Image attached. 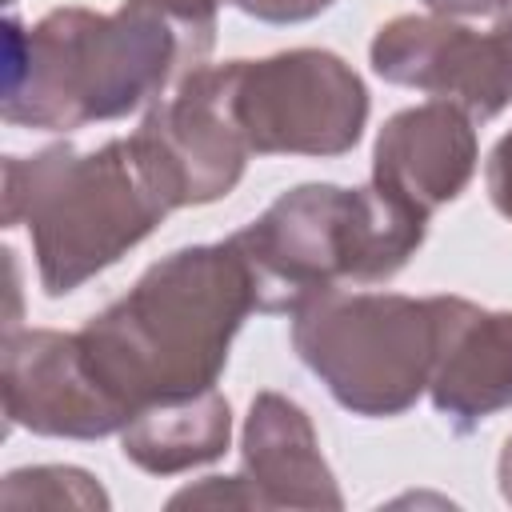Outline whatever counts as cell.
Masks as SVG:
<instances>
[{
	"mask_svg": "<svg viewBox=\"0 0 512 512\" xmlns=\"http://www.w3.org/2000/svg\"><path fill=\"white\" fill-rule=\"evenodd\" d=\"M228 440L232 408L216 388H208L200 396L136 412L120 432V452L148 476H176L224 456Z\"/></svg>",
	"mask_w": 512,
	"mask_h": 512,
	"instance_id": "cell-13",
	"label": "cell"
},
{
	"mask_svg": "<svg viewBox=\"0 0 512 512\" xmlns=\"http://www.w3.org/2000/svg\"><path fill=\"white\" fill-rule=\"evenodd\" d=\"M492 36L512 52V0H508V8L496 16V24H492Z\"/></svg>",
	"mask_w": 512,
	"mask_h": 512,
	"instance_id": "cell-20",
	"label": "cell"
},
{
	"mask_svg": "<svg viewBox=\"0 0 512 512\" xmlns=\"http://www.w3.org/2000/svg\"><path fill=\"white\" fill-rule=\"evenodd\" d=\"M0 396L8 428H28L36 436L100 440L124 432L128 424V412L88 368L76 332L8 328L0 356Z\"/></svg>",
	"mask_w": 512,
	"mask_h": 512,
	"instance_id": "cell-9",
	"label": "cell"
},
{
	"mask_svg": "<svg viewBox=\"0 0 512 512\" xmlns=\"http://www.w3.org/2000/svg\"><path fill=\"white\" fill-rule=\"evenodd\" d=\"M152 180L168 196L172 212L188 204H212L228 196L248 164V144L236 132L208 64L192 68L168 100H156L132 132Z\"/></svg>",
	"mask_w": 512,
	"mask_h": 512,
	"instance_id": "cell-7",
	"label": "cell"
},
{
	"mask_svg": "<svg viewBox=\"0 0 512 512\" xmlns=\"http://www.w3.org/2000/svg\"><path fill=\"white\" fill-rule=\"evenodd\" d=\"M444 296L328 292L292 316V348L356 416H400L432 380Z\"/></svg>",
	"mask_w": 512,
	"mask_h": 512,
	"instance_id": "cell-5",
	"label": "cell"
},
{
	"mask_svg": "<svg viewBox=\"0 0 512 512\" xmlns=\"http://www.w3.org/2000/svg\"><path fill=\"white\" fill-rule=\"evenodd\" d=\"M172 508H256V496H252V488L244 484V476H208L204 484H196V488H184V492H176L172 500H168Z\"/></svg>",
	"mask_w": 512,
	"mask_h": 512,
	"instance_id": "cell-15",
	"label": "cell"
},
{
	"mask_svg": "<svg viewBox=\"0 0 512 512\" xmlns=\"http://www.w3.org/2000/svg\"><path fill=\"white\" fill-rule=\"evenodd\" d=\"M428 396L456 432H472L480 420L512 408V308H480L464 296H444Z\"/></svg>",
	"mask_w": 512,
	"mask_h": 512,
	"instance_id": "cell-11",
	"label": "cell"
},
{
	"mask_svg": "<svg viewBox=\"0 0 512 512\" xmlns=\"http://www.w3.org/2000/svg\"><path fill=\"white\" fill-rule=\"evenodd\" d=\"M8 4H12V0H8Z\"/></svg>",
	"mask_w": 512,
	"mask_h": 512,
	"instance_id": "cell-21",
	"label": "cell"
},
{
	"mask_svg": "<svg viewBox=\"0 0 512 512\" xmlns=\"http://www.w3.org/2000/svg\"><path fill=\"white\" fill-rule=\"evenodd\" d=\"M240 460L256 508H344L336 476L320 456L312 416L280 392H260L252 400Z\"/></svg>",
	"mask_w": 512,
	"mask_h": 512,
	"instance_id": "cell-12",
	"label": "cell"
},
{
	"mask_svg": "<svg viewBox=\"0 0 512 512\" xmlns=\"http://www.w3.org/2000/svg\"><path fill=\"white\" fill-rule=\"evenodd\" d=\"M172 212L132 136L96 152L52 144L4 160V228L24 224L48 296H68L128 256Z\"/></svg>",
	"mask_w": 512,
	"mask_h": 512,
	"instance_id": "cell-3",
	"label": "cell"
},
{
	"mask_svg": "<svg viewBox=\"0 0 512 512\" xmlns=\"http://www.w3.org/2000/svg\"><path fill=\"white\" fill-rule=\"evenodd\" d=\"M424 232L428 216L376 184H300L228 240L252 276L256 312L296 316L340 284L392 280L416 256Z\"/></svg>",
	"mask_w": 512,
	"mask_h": 512,
	"instance_id": "cell-4",
	"label": "cell"
},
{
	"mask_svg": "<svg viewBox=\"0 0 512 512\" xmlns=\"http://www.w3.org/2000/svg\"><path fill=\"white\" fill-rule=\"evenodd\" d=\"M368 56L380 80L448 100L472 120H492L512 104V52L460 20L396 16L376 28Z\"/></svg>",
	"mask_w": 512,
	"mask_h": 512,
	"instance_id": "cell-8",
	"label": "cell"
},
{
	"mask_svg": "<svg viewBox=\"0 0 512 512\" xmlns=\"http://www.w3.org/2000/svg\"><path fill=\"white\" fill-rule=\"evenodd\" d=\"M4 508H108V492L84 472L64 464L20 468L4 476Z\"/></svg>",
	"mask_w": 512,
	"mask_h": 512,
	"instance_id": "cell-14",
	"label": "cell"
},
{
	"mask_svg": "<svg viewBox=\"0 0 512 512\" xmlns=\"http://www.w3.org/2000/svg\"><path fill=\"white\" fill-rule=\"evenodd\" d=\"M208 72L256 156H344L364 136L368 88L328 48H288Z\"/></svg>",
	"mask_w": 512,
	"mask_h": 512,
	"instance_id": "cell-6",
	"label": "cell"
},
{
	"mask_svg": "<svg viewBox=\"0 0 512 512\" xmlns=\"http://www.w3.org/2000/svg\"><path fill=\"white\" fill-rule=\"evenodd\" d=\"M220 0H124L116 12L52 8L4 24V120L64 132L120 120L180 84L216 44Z\"/></svg>",
	"mask_w": 512,
	"mask_h": 512,
	"instance_id": "cell-1",
	"label": "cell"
},
{
	"mask_svg": "<svg viewBox=\"0 0 512 512\" xmlns=\"http://www.w3.org/2000/svg\"><path fill=\"white\" fill-rule=\"evenodd\" d=\"M476 172L472 116L448 100H428L384 120L372 148V184L432 216L452 204Z\"/></svg>",
	"mask_w": 512,
	"mask_h": 512,
	"instance_id": "cell-10",
	"label": "cell"
},
{
	"mask_svg": "<svg viewBox=\"0 0 512 512\" xmlns=\"http://www.w3.org/2000/svg\"><path fill=\"white\" fill-rule=\"evenodd\" d=\"M436 16L448 20H476V16H500L508 8V0H424Z\"/></svg>",
	"mask_w": 512,
	"mask_h": 512,
	"instance_id": "cell-18",
	"label": "cell"
},
{
	"mask_svg": "<svg viewBox=\"0 0 512 512\" xmlns=\"http://www.w3.org/2000/svg\"><path fill=\"white\" fill-rule=\"evenodd\" d=\"M484 184H488V196L496 204L500 216L512 220V132H504L488 156V168H484Z\"/></svg>",
	"mask_w": 512,
	"mask_h": 512,
	"instance_id": "cell-17",
	"label": "cell"
},
{
	"mask_svg": "<svg viewBox=\"0 0 512 512\" xmlns=\"http://www.w3.org/2000/svg\"><path fill=\"white\" fill-rule=\"evenodd\" d=\"M232 4L264 24H300V20L328 12L336 0H232Z\"/></svg>",
	"mask_w": 512,
	"mask_h": 512,
	"instance_id": "cell-16",
	"label": "cell"
},
{
	"mask_svg": "<svg viewBox=\"0 0 512 512\" xmlns=\"http://www.w3.org/2000/svg\"><path fill=\"white\" fill-rule=\"evenodd\" d=\"M496 480H500V496L512 504V436L504 440V452H500V464H496Z\"/></svg>",
	"mask_w": 512,
	"mask_h": 512,
	"instance_id": "cell-19",
	"label": "cell"
},
{
	"mask_svg": "<svg viewBox=\"0 0 512 512\" xmlns=\"http://www.w3.org/2000/svg\"><path fill=\"white\" fill-rule=\"evenodd\" d=\"M248 312H256L252 276L232 240H220L156 260L76 336L88 368L132 420L152 404L216 388Z\"/></svg>",
	"mask_w": 512,
	"mask_h": 512,
	"instance_id": "cell-2",
	"label": "cell"
}]
</instances>
